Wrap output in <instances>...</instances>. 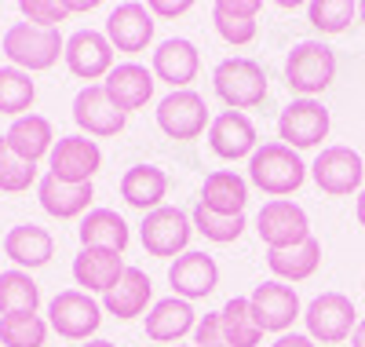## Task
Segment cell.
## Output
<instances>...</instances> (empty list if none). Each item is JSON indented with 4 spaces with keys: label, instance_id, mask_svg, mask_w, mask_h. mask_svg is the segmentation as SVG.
I'll list each match as a JSON object with an SVG mask.
<instances>
[{
    "label": "cell",
    "instance_id": "obj_2",
    "mask_svg": "<svg viewBox=\"0 0 365 347\" xmlns=\"http://www.w3.org/2000/svg\"><path fill=\"white\" fill-rule=\"evenodd\" d=\"M336 81V51L325 41H299L285 59V84L299 99H314Z\"/></svg>",
    "mask_w": 365,
    "mask_h": 347
},
{
    "label": "cell",
    "instance_id": "obj_15",
    "mask_svg": "<svg viewBox=\"0 0 365 347\" xmlns=\"http://www.w3.org/2000/svg\"><path fill=\"white\" fill-rule=\"evenodd\" d=\"M154 15H150L146 4L139 0H128V4H117L106 19V41L113 44V51L120 55H139L150 48L154 41Z\"/></svg>",
    "mask_w": 365,
    "mask_h": 347
},
{
    "label": "cell",
    "instance_id": "obj_13",
    "mask_svg": "<svg viewBox=\"0 0 365 347\" xmlns=\"http://www.w3.org/2000/svg\"><path fill=\"white\" fill-rule=\"evenodd\" d=\"M48 165H51V176L63 183H91L96 172L103 169V150L88 136H63L55 139Z\"/></svg>",
    "mask_w": 365,
    "mask_h": 347
},
{
    "label": "cell",
    "instance_id": "obj_34",
    "mask_svg": "<svg viewBox=\"0 0 365 347\" xmlns=\"http://www.w3.org/2000/svg\"><path fill=\"white\" fill-rule=\"evenodd\" d=\"M37 99V84L29 74L15 66H0V114L8 117H26Z\"/></svg>",
    "mask_w": 365,
    "mask_h": 347
},
{
    "label": "cell",
    "instance_id": "obj_48",
    "mask_svg": "<svg viewBox=\"0 0 365 347\" xmlns=\"http://www.w3.org/2000/svg\"><path fill=\"white\" fill-rule=\"evenodd\" d=\"M175 347H194V343H175Z\"/></svg>",
    "mask_w": 365,
    "mask_h": 347
},
{
    "label": "cell",
    "instance_id": "obj_35",
    "mask_svg": "<svg viewBox=\"0 0 365 347\" xmlns=\"http://www.w3.org/2000/svg\"><path fill=\"white\" fill-rule=\"evenodd\" d=\"M190 219H194V231H197L205 241H216V245H230V241H237L241 231L249 227V223H245V216H220V212L205 208L201 201L194 205Z\"/></svg>",
    "mask_w": 365,
    "mask_h": 347
},
{
    "label": "cell",
    "instance_id": "obj_21",
    "mask_svg": "<svg viewBox=\"0 0 365 347\" xmlns=\"http://www.w3.org/2000/svg\"><path fill=\"white\" fill-rule=\"evenodd\" d=\"M154 74H150L143 62H117V66L110 70V77L103 81V88H106V96L125 110V114H132V110H143L150 99H154Z\"/></svg>",
    "mask_w": 365,
    "mask_h": 347
},
{
    "label": "cell",
    "instance_id": "obj_23",
    "mask_svg": "<svg viewBox=\"0 0 365 347\" xmlns=\"http://www.w3.org/2000/svg\"><path fill=\"white\" fill-rule=\"evenodd\" d=\"M37 198L41 208L55 219H77L91 212V201H96V186L91 183H63L55 179L51 172L37 183Z\"/></svg>",
    "mask_w": 365,
    "mask_h": 347
},
{
    "label": "cell",
    "instance_id": "obj_38",
    "mask_svg": "<svg viewBox=\"0 0 365 347\" xmlns=\"http://www.w3.org/2000/svg\"><path fill=\"white\" fill-rule=\"evenodd\" d=\"M34 183H37V165L26 161V157H19L8 146V139H0V191L4 194H22Z\"/></svg>",
    "mask_w": 365,
    "mask_h": 347
},
{
    "label": "cell",
    "instance_id": "obj_5",
    "mask_svg": "<svg viewBox=\"0 0 365 347\" xmlns=\"http://www.w3.org/2000/svg\"><path fill=\"white\" fill-rule=\"evenodd\" d=\"M139 238H143V248L158 260H179L182 252H190V238H194V219L182 212V208H172V205H161L154 212L143 216V227H139Z\"/></svg>",
    "mask_w": 365,
    "mask_h": 347
},
{
    "label": "cell",
    "instance_id": "obj_30",
    "mask_svg": "<svg viewBox=\"0 0 365 347\" xmlns=\"http://www.w3.org/2000/svg\"><path fill=\"white\" fill-rule=\"evenodd\" d=\"M4 252H8V260L19 267V271H37L51 260V252H55V238L37 227V223H22V227H11L4 234Z\"/></svg>",
    "mask_w": 365,
    "mask_h": 347
},
{
    "label": "cell",
    "instance_id": "obj_22",
    "mask_svg": "<svg viewBox=\"0 0 365 347\" xmlns=\"http://www.w3.org/2000/svg\"><path fill=\"white\" fill-rule=\"evenodd\" d=\"M194 329H197L194 303L179 300V296L158 300L154 307L146 311V336L154 340V343H168V347H175L182 336H190Z\"/></svg>",
    "mask_w": 365,
    "mask_h": 347
},
{
    "label": "cell",
    "instance_id": "obj_46",
    "mask_svg": "<svg viewBox=\"0 0 365 347\" xmlns=\"http://www.w3.org/2000/svg\"><path fill=\"white\" fill-rule=\"evenodd\" d=\"M81 347H117L113 340H88V343H81Z\"/></svg>",
    "mask_w": 365,
    "mask_h": 347
},
{
    "label": "cell",
    "instance_id": "obj_25",
    "mask_svg": "<svg viewBox=\"0 0 365 347\" xmlns=\"http://www.w3.org/2000/svg\"><path fill=\"white\" fill-rule=\"evenodd\" d=\"M150 300H154V281H150V274L139 271V267H128L120 274L117 286L103 296V311L120 318V322H132L139 314H146Z\"/></svg>",
    "mask_w": 365,
    "mask_h": 347
},
{
    "label": "cell",
    "instance_id": "obj_19",
    "mask_svg": "<svg viewBox=\"0 0 365 347\" xmlns=\"http://www.w3.org/2000/svg\"><path fill=\"white\" fill-rule=\"evenodd\" d=\"M201 70V51L194 41L187 37H168L154 48V62H150V74H154V81L168 84L172 91H182L190 88V81L197 77Z\"/></svg>",
    "mask_w": 365,
    "mask_h": 347
},
{
    "label": "cell",
    "instance_id": "obj_27",
    "mask_svg": "<svg viewBox=\"0 0 365 347\" xmlns=\"http://www.w3.org/2000/svg\"><path fill=\"white\" fill-rule=\"evenodd\" d=\"M267 267L274 281H285V286L307 281L322 267V241L311 234L303 245H292V248H267Z\"/></svg>",
    "mask_w": 365,
    "mask_h": 347
},
{
    "label": "cell",
    "instance_id": "obj_3",
    "mask_svg": "<svg viewBox=\"0 0 365 347\" xmlns=\"http://www.w3.org/2000/svg\"><path fill=\"white\" fill-rule=\"evenodd\" d=\"M4 55L11 59V66L22 74H41L51 70L58 59L66 55V37L58 29H41L29 22H15L4 34Z\"/></svg>",
    "mask_w": 365,
    "mask_h": 347
},
{
    "label": "cell",
    "instance_id": "obj_29",
    "mask_svg": "<svg viewBox=\"0 0 365 347\" xmlns=\"http://www.w3.org/2000/svg\"><path fill=\"white\" fill-rule=\"evenodd\" d=\"M201 205L220 212V216H245V205H249V179L237 176L230 169H220V172H208L205 176V186H201Z\"/></svg>",
    "mask_w": 365,
    "mask_h": 347
},
{
    "label": "cell",
    "instance_id": "obj_6",
    "mask_svg": "<svg viewBox=\"0 0 365 347\" xmlns=\"http://www.w3.org/2000/svg\"><path fill=\"white\" fill-rule=\"evenodd\" d=\"M48 326L63 340H91L103 326V303L81 289H63L48 303Z\"/></svg>",
    "mask_w": 365,
    "mask_h": 347
},
{
    "label": "cell",
    "instance_id": "obj_17",
    "mask_svg": "<svg viewBox=\"0 0 365 347\" xmlns=\"http://www.w3.org/2000/svg\"><path fill=\"white\" fill-rule=\"evenodd\" d=\"M168 286H172V296L187 300V303L205 300L220 286V267H216V260H212L208 252H194L190 248V252H182L179 260L168 263Z\"/></svg>",
    "mask_w": 365,
    "mask_h": 347
},
{
    "label": "cell",
    "instance_id": "obj_4",
    "mask_svg": "<svg viewBox=\"0 0 365 347\" xmlns=\"http://www.w3.org/2000/svg\"><path fill=\"white\" fill-rule=\"evenodd\" d=\"M212 88L216 96L230 106V110H252L267 99V70L259 66L256 59H245V55H230L223 59L216 70H212Z\"/></svg>",
    "mask_w": 365,
    "mask_h": 347
},
{
    "label": "cell",
    "instance_id": "obj_24",
    "mask_svg": "<svg viewBox=\"0 0 365 347\" xmlns=\"http://www.w3.org/2000/svg\"><path fill=\"white\" fill-rule=\"evenodd\" d=\"M259 11H263L259 0H216L212 4V22H216V34L227 44L245 48L259 34V22H256Z\"/></svg>",
    "mask_w": 365,
    "mask_h": 347
},
{
    "label": "cell",
    "instance_id": "obj_49",
    "mask_svg": "<svg viewBox=\"0 0 365 347\" xmlns=\"http://www.w3.org/2000/svg\"><path fill=\"white\" fill-rule=\"evenodd\" d=\"M361 289H365V281H361Z\"/></svg>",
    "mask_w": 365,
    "mask_h": 347
},
{
    "label": "cell",
    "instance_id": "obj_44",
    "mask_svg": "<svg viewBox=\"0 0 365 347\" xmlns=\"http://www.w3.org/2000/svg\"><path fill=\"white\" fill-rule=\"evenodd\" d=\"M351 347H365V318L354 326V333H351Z\"/></svg>",
    "mask_w": 365,
    "mask_h": 347
},
{
    "label": "cell",
    "instance_id": "obj_7",
    "mask_svg": "<svg viewBox=\"0 0 365 347\" xmlns=\"http://www.w3.org/2000/svg\"><path fill=\"white\" fill-rule=\"evenodd\" d=\"M154 114H158V129H161L168 139H179V143L201 139L205 129L212 124V117H208V103L197 96L194 88L168 91V96L158 103Z\"/></svg>",
    "mask_w": 365,
    "mask_h": 347
},
{
    "label": "cell",
    "instance_id": "obj_20",
    "mask_svg": "<svg viewBox=\"0 0 365 347\" xmlns=\"http://www.w3.org/2000/svg\"><path fill=\"white\" fill-rule=\"evenodd\" d=\"M128 271L125 256L120 252H110V248H81L77 260H73V281L81 286V293H110L120 274Z\"/></svg>",
    "mask_w": 365,
    "mask_h": 347
},
{
    "label": "cell",
    "instance_id": "obj_41",
    "mask_svg": "<svg viewBox=\"0 0 365 347\" xmlns=\"http://www.w3.org/2000/svg\"><path fill=\"white\" fill-rule=\"evenodd\" d=\"M150 15H161V19H175V15H187L190 11V0H150Z\"/></svg>",
    "mask_w": 365,
    "mask_h": 347
},
{
    "label": "cell",
    "instance_id": "obj_12",
    "mask_svg": "<svg viewBox=\"0 0 365 347\" xmlns=\"http://www.w3.org/2000/svg\"><path fill=\"white\" fill-rule=\"evenodd\" d=\"M256 234L267 248H292V245H303L311 238V219L296 201L278 198V201H267L259 208Z\"/></svg>",
    "mask_w": 365,
    "mask_h": 347
},
{
    "label": "cell",
    "instance_id": "obj_8",
    "mask_svg": "<svg viewBox=\"0 0 365 347\" xmlns=\"http://www.w3.org/2000/svg\"><path fill=\"white\" fill-rule=\"evenodd\" d=\"M332 129V117L325 110V103L318 99H292L282 114H278V143L299 150L322 146V139Z\"/></svg>",
    "mask_w": 365,
    "mask_h": 347
},
{
    "label": "cell",
    "instance_id": "obj_37",
    "mask_svg": "<svg viewBox=\"0 0 365 347\" xmlns=\"http://www.w3.org/2000/svg\"><path fill=\"white\" fill-rule=\"evenodd\" d=\"M354 15H358V4H351V0H311L307 4V22L329 37L344 34Z\"/></svg>",
    "mask_w": 365,
    "mask_h": 347
},
{
    "label": "cell",
    "instance_id": "obj_40",
    "mask_svg": "<svg viewBox=\"0 0 365 347\" xmlns=\"http://www.w3.org/2000/svg\"><path fill=\"white\" fill-rule=\"evenodd\" d=\"M194 347H230V340H227V333H223V322H220V311H216V314H205V318H197Z\"/></svg>",
    "mask_w": 365,
    "mask_h": 347
},
{
    "label": "cell",
    "instance_id": "obj_47",
    "mask_svg": "<svg viewBox=\"0 0 365 347\" xmlns=\"http://www.w3.org/2000/svg\"><path fill=\"white\" fill-rule=\"evenodd\" d=\"M358 19L365 22V0H361V4H358Z\"/></svg>",
    "mask_w": 365,
    "mask_h": 347
},
{
    "label": "cell",
    "instance_id": "obj_28",
    "mask_svg": "<svg viewBox=\"0 0 365 347\" xmlns=\"http://www.w3.org/2000/svg\"><path fill=\"white\" fill-rule=\"evenodd\" d=\"M77 234H81V248H110V252H120V256H125V248L132 241L125 216L113 208H91L81 219Z\"/></svg>",
    "mask_w": 365,
    "mask_h": 347
},
{
    "label": "cell",
    "instance_id": "obj_42",
    "mask_svg": "<svg viewBox=\"0 0 365 347\" xmlns=\"http://www.w3.org/2000/svg\"><path fill=\"white\" fill-rule=\"evenodd\" d=\"M270 347H314V340H311L307 333H282Z\"/></svg>",
    "mask_w": 365,
    "mask_h": 347
},
{
    "label": "cell",
    "instance_id": "obj_45",
    "mask_svg": "<svg viewBox=\"0 0 365 347\" xmlns=\"http://www.w3.org/2000/svg\"><path fill=\"white\" fill-rule=\"evenodd\" d=\"M354 208H358V223L365 227V191H358V205Z\"/></svg>",
    "mask_w": 365,
    "mask_h": 347
},
{
    "label": "cell",
    "instance_id": "obj_33",
    "mask_svg": "<svg viewBox=\"0 0 365 347\" xmlns=\"http://www.w3.org/2000/svg\"><path fill=\"white\" fill-rule=\"evenodd\" d=\"M220 322H223V333H227L230 347H256V343L263 340V329H259L256 314H252L249 296L227 300L223 311H220Z\"/></svg>",
    "mask_w": 365,
    "mask_h": 347
},
{
    "label": "cell",
    "instance_id": "obj_39",
    "mask_svg": "<svg viewBox=\"0 0 365 347\" xmlns=\"http://www.w3.org/2000/svg\"><path fill=\"white\" fill-rule=\"evenodd\" d=\"M19 11L29 26H41V29H58V22L70 15L66 0H22Z\"/></svg>",
    "mask_w": 365,
    "mask_h": 347
},
{
    "label": "cell",
    "instance_id": "obj_43",
    "mask_svg": "<svg viewBox=\"0 0 365 347\" xmlns=\"http://www.w3.org/2000/svg\"><path fill=\"white\" fill-rule=\"evenodd\" d=\"M66 8L70 11H91V8H99V0H66Z\"/></svg>",
    "mask_w": 365,
    "mask_h": 347
},
{
    "label": "cell",
    "instance_id": "obj_32",
    "mask_svg": "<svg viewBox=\"0 0 365 347\" xmlns=\"http://www.w3.org/2000/svg\"><path fill=\"white\" fill-rule=\"evenodd\" d=\"M41 311V286L29 271H0V318Z\"/></svg>",
    "mask_w": 365,
    "mask_h": 347
},
{
    "label": "cell",
    "instance_id": "obj_31",
    "mask_svg": "<svg viewBox=\"0 0 365 347\" xmlns=\"http://www.w3.org/2000/svg\"><path fill=\"white\" fill-rule=\"evenodd\" d=\"M4 139H8V146H11L19 157H26V161L37 165L41 157H48L51 146H55V129H51L48 117L26 114V117H15V121H11V129L4 132Z\"/></svg>",
    "mask_w": 365,
    "mask_h": 347
},
{
    "label": "cell",
    "instance_id": "obj_1",
    "mask_svg": "<svg viewBox=\"0 0 365 347\" xmlns=\"http://www.w3.org/2000/svg\"><path fill=\"white\" fill-rule=\"evenodd\" d=\"M307 172L311 169L303 165V157L285 143H263L249 157V183L256 186V191L270 194L274 201L296 194L299 186L307 183Z\"/></svg>",
    "mask_w": 365,
    "mask_h": 347
},
{
    "label": "cell",
    "instance_id": "obj_11",
    "mask_svg": "<svg viewBox=\"0 0 365 347\" xmlns=\"http://www.w3.org/2000/svg\"><path fill=\"white\" fill-rule=\"evenodd\" d=\"M73 121H77L81 136H88V139H110V136L125 132L128 114L106 96L103 84H88V88L77 91V99H73Z\"/></svg>",
    "mask_w": 365,
    "mask_h": 347
},
{
    "label": "cell",
    "instance_id": "obj_18",
    "mask_svg": "<svg viewBox=\"0 0 365 347\" xmlns=\"http://www.w3.org/2000/svg\"><path fill=\"white\" fill-rule=\"evenodd\" d=\"M249 303H252V314H256L259 329L263 333H278V336L289 333L292 322L303 314L296 289L285 286V281H263V286H256Z\"/></svg>",
    "mask_w": 365,
    "mask_h": 347
},
{
    "label": "cell",
    "instance_id": "obj_16",
    "mask_svg": "<svg viewBox=\"0 0 365 347\" xmlns=\"http://www.w3.org/2000/svg\"><path fill=\"white\" fill-rule=\"evenodd\" d=\"M208 146L223 161H241L259 150V132L249 114L241 110H223L220 117H212L208 124Z\"/></svg>",
    "mask_w": 365,
    "mask_h": 347
},
{
    "label": "cell",
    "instance_id": "obj_10",
    "mask_svg": "<svg viewBox=\"0 0 365 347\" xmlns=\"http://www.w3.org/2000/svg\"><path fill=\"white\" fill-rule=\"evenodd\" d=\"M303 322H307V336L318 343H344L351 340L354 326H358V311L351 303V296L344 293H322L307 303L303 311Z\"/></svg>",
    "mask_w": 365,
    "mask_h": 347
},
{
    "label": "cell",
    "instance_id": "obj_9",
    "mask_svg": "<svg viewBox=\"0 0 365 347\" xmlns=\"http://www.w3.org/2000/svg\"><path fill=\"white\" fill-rule=\"evenodd\" d=\"M311 176H314L322 194H329V198H351V194H358V186L365 179V161H361V154L351 150V146H325L314 157Z\"/></svg>",
    "mask_w": 365,
    "mask_h": 347
},
{
    "label": "cell",
    "instance_id": "obj_26",
    "mask_svg": "<svg viewBox=\"0 0 365 347\" xmlns=\"http://www.w3.org/2000/svg\"><path fill=\"white\" fill-rule=\"evenodd\" d=\"M120 198L132 208H139L143 216L161 208L165 198H168V172L158 169V165H132L120 176Z\"/></svg>",
    "mask_w": 365,
    "mask_h": 347
},
{
    "label": "cell",
    "instance_id": "obj_14",
    "mask_svg": "<svg viewBox=\"0 0 365 347\" xmlns=\"http://www.w3.org/2000/svg\"><path fill=\"white\" fill-rule=\"evenodd\" d=\"M63 59H66V70L81 81H103L117 66L113 44L106 41V34H99V29H77V34H70Z\"/></svg>",
    "mask_w": 365,
    "mask_h": 347
},
{
    "label": "cell",
    "instance_id": "obj_36",
    "mask_svg": "<svg viewBox=\"0 0 365 347\" xmlns=\"http://www.w3.org/2000/svg\"><path fill=\"white\" fill-rule=\"evenodd\" d=\"M48 322L41 314H15L0 318V343L4 347H44L48 343Z\"/></svg>",
    "mask_w": 365,
    "mask_h": 347
}]
</instances>
